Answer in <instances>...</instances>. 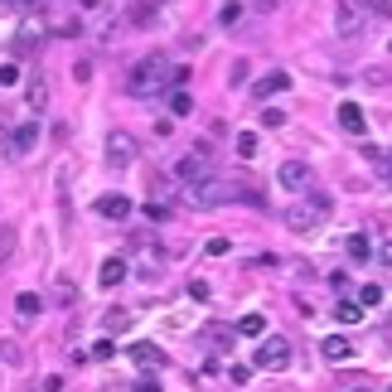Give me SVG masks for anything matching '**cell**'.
Masks as SVG:
<instances>
[{
  "label": "cell",
  "mask_w": 392,
  "mask_h": 392,
  "mask_svg": "<svg viewBox=\"0 0 392 392\" xmlns=\"http://www.w3.org/2000/svg\"><path fill=\"white\" fill-rule=\"evenodd\" d=\"M165 78H170V58H165V54H146V58L126 73V93H131V97H150V93L165 88Z\"/></svg>",
  "instance_id": "1"
},
{
  "label": "cell",
  "mask_w": 392,
  "mask_h": 392,
  "mask_svg": "<svg viewBox=\"0 0 392 392\" xmlns=\"http://www.w3.org/2000/svg\"><path fill=\"white\" fill-rule=\"evenodd\" d=\"M324 213H329V198H324V194H305L300 203H291L281 218H286V228H291V233H310V228H320V218H324Z\"/></svg>",
  "instance_id": "2"
},
{
  "label": "cell",
  "mask_w": 392,
  "mask_h": 392,
  "mask_svg": "<svg viewBox=\"0 0 392 392\" xmlns=\"http://www.w3.org/2000/svg\"><path fill=\"white\" fill-rule=\"evenodd\" d=\"M363 24H368V10H363L359 0H339V5H334V29H339V39L363 34Z\"/></svg>",
  "instance_id": "3"
},
{
  "label": "cell",
  "mask_w": 392,
  "mask_h": 392,
  "mask_svg": "<svg viewBox=\"0 0 392 392\" xmlns=\"http://www.w3.org/2000/svg\"><path fill=\"white\" fill-rule=\"evenodd\" d=\"M136 155H141V146L131 131H107V165H131Z\"/></svg>",
  "instance_id": "4"
},
{
  "label": "cell",
  "mask_w": 392,
  "mask_h": 392,
  "mask_svg": "<svg viewBox=\"0 0 392 392\" xmlns=\"http://www.w3.org/2000/svg\"><path fill=\"white\" fill-rule=\"evenodd\" d=\"M257 368H267V373H276V368H286L291 363V344L286 339H262V349H257V359H252Z\"/></svg>",
  "instance_id": "5"
},
{
  "label": "cell",
  "mask_w": 392,
  "mask_h": 392,
  "mask_svg": "<svg viewBox=\"0 0 392 392\" xmlns=\"http://www.w3.org/2000/svg\"><path fill=\"white\" fill-rule=\"evenodd\" d=\"M44 34H49V19H34V15H24V24H19V34H15V54H19V58H24V54H34Z\"/></svg>",
  "instance_id": "6"
},
{
  "label": "cell",
  "mask_w": 392,
  "mask_h": 392,
  "mask_svg": "<svg viewBox=\"0 0 392 392\" xmlns=\"http://www.w3.org/2000/svg\"><path fill=\"white\" fill-rule=\"evenodd\" d=\"M276 180H281V189H291V194H305V189L315 185V170H310L305 160H286Z\"/></svg>",
  "instance_id": "7"
},
{
  "label": "cell",
  "mask_w": 392,
  "mask_h": 392,
  "mask_svg": "<svg viewBox=\"0 0 392 392\" xmlns=\"http://www.w3.org/2000/svg\"><path fill=\"white\" fill-rule=\"evenodd\" d=\"M34 141H39V121H24V126L5 141V155H10V160H19V155H29V150H34Z\"/></svg>",
  "instance_id": "8"
},
{
  "label": "cell",
  "mask_w": 392,
  "mask_h": 392,
  "mask_svg": "<svg viewBox=\"0 0 392 392\" xmlns=\"http://www.w3.org/2000/svg\"><path fill=\"white\" fill-rule=\"evenodd\" d=\"M175 175L189 180V185H203V180H213V165H208V155L198 160V150H194V155H185V160L175 165Z\"/></svg>",
  "instance_id": "9"
},
{
  "label": "cell",
  "mask_w": 392,
  "mask_h": 392,
  "mask_svg": "<svg viewBox=\"0 0 392 392\" xmlns=\"http://www.w3.org/2000/svg\"><path fill=\"white\" fill-rule=\"evenodd\" d=\"M286 88H291V73L272 68L267 78H257V83H252V97H276V93H286Z\"/></svg>",
  "instance_id": "10"
},
{
  "label": "cell",
  "mask_w": 392,
  "mask_h": 392,
  "mask_svg": "<svg viewBox=\"0 0 392 392\" xmlns=\"http://www.w3.org/2000/svg\"><path fill=\"white\" fill-rule=\"evenodd\" d=\"M339 126H344L349 136H363V131H368V116H363V107H359V102H339Z\"/></svg>",
  "instance_id": "11"
},
{
  "label": "cell",
  "mask_w": 392,
  "mask_h": 392,
  "mask_svg": "<svg viewBox=\"0 0 392 392\" xmlns=\"http://www.w3.org/2000/svg\"><path fill=\"white\" fill-rule=\"evenodd\" d=\"M320 354H324V363H349L354 359V344L344 334H329V339H320Z\"/></svg>",
  "instance_id": "12"
},
{
  "label": "cell",
  "mask_w": 392,
  "mask_h": 392,
  "mask_svg": "<svg viewBox=\"0 0 392 392\" xmlns=\"http://www.w3.org/2000/svg\"><path fill=\"white\" fill-rule=\"evenodd\" d=\"M126 354H131V363H136V368H146V373H155V368L165 363V354H160L155 344H146V339H141V344H131Z\"/></svg>",
  "instance_id": "13"
},
{
  "label": "cell",
  "mask_w": 392,
  "mask_h": 392,
  "mask_svg": "<svg viewBox=\"0 0 392 392\" xmlns=\"http://www.w3.org/2000/svg\"><path fill=\"white\" fill-rule=\"evenodd\" d=\"M93 208H97L102 218H111V223H121V218L131 213V198H126V194H102L97 203H93Z\"/></svg>",
  "instance_id": "14"
},
{
  "label": "cell",
  "mask_w": 392,
  "mask_h": 392,
  "mask_svg": "<svg viewBox=\"0 0 392 392\" xmlns=\"http://www.w3.org/2000/svg\"><path fill=\"white\" fill-rule=\"evenodd\" d=\"M126 272H131V262H126V257H107V262H102V272H97V281L111 291V286H121V281H126Z\"/></svg>",
  "instance_id": "15"
},
{
  "label": "cell",
  "mask_w": 392,
  "mask_h": 392,
  "mask_svg": "<svg viewBox=\"0 0 392 392\" xmlns=\"http://www.w3.org/2000/svg\"><path fill=\"white\" fill-rule=\"evenodd\" d=\"M155 19H160V0H141V5L126 15V24H136V29H150Z\"/></svg>",
  "instance_id": "16"
},
{
  "label": "cell",
  "mask_w": 392,
  "mask_h": 392,
  "mask_svg": "<svg viewBox=\"0 0 392 392\" xmlns=\"http://www.w3.org/2000/svg\"><path fill=\"white\" fill-rule=\"evenodd\" d=\"M78 29H83V24H78L73 15H54V19H49V34H54V39H78Z\"/></svg>",
  "instance_id": "17"
},
{
  "label": "cell",
  "mask_w": 392,
  "mask_h": 392,
  "mask_svg": "<svg viewBox=\"0 0 392 392\" xmlns=\"http://www.w3.org/2000/svg\"><path fill=\"white\" fill-rule=\"evenodd\" d=\"M344 252H349V257H354V262H368V257H373V242H368V237H363V233H354V237H349V242H344Z\"/></svg>",
  "instance_id": "18"
},
{
  "label": "cell",
  "mask_w": 392,
  "mask_h": 392,
  "mask_svg": "<svg viewBox=\"0 0 392 392\" xmlns=\"http://www.w3.org/2000/svg\"><path fill=\"white\" fill-rule=\"evenodd\" d=\"M334 320H339V324H359V320H363V305H359V300H339V305H334Z\"/></svg>",
  "instance_id": "19"
},
{
  "label": "cell",
  "mask_w": 392,
  "mask_h": 392,
  "mask_svg": "<svg viewBox=\"0 0 392 392\" xmlns=\"http://www.w3.org/2000/svg\"><path fill=\"white\" fill-rule=\"evenodd\" d=\"M233 334H237V329H223V324H208V329H203V339H208V349H218V354H223V349L233 344Z\"/></svg>",
  "instance_id": "20"
},
{
  "label": "cell",
  "mask_w": 392,
  "mask_h": 392,
  "mask_svg": "<svg viewBox=\"0 0 392 392\" xmlns=\"http://www.w3.org/2000/svg\"><path fill=\"white\" fill-rule=\"evenodd\" d=\"M15 310H19L24 320H34V315L44 310V300H39V295H34V291H19V295H15Z\"/></svg>",
  "instance_id": "21"
},
{
  "label": "cell",
  "mask_w": 392,
  "mask_h": 392,
  "mask_svg": "<svg viewBox=\"0 0 392 392\" xmlns=\"http://www.w3.org/2000/svg\"><path fill=\"white\" fill-rule=\"evenodd\" d=\"M237 334H247V339H262V334H267V320H262V315H242V320H237Z\"/></svg>",
  "instance_id": "22"
},
{
  "label": "cell",
  "mask_w": 392,
  "mask_h": 392,
  "mask_svg": "<svg viewBox=\"0 0 392 392\" xmlns=\"http://www.w3.org/2000/svg\"><path fill=\"white\" fill-rule=\"evenodd\" d=\"M54 305H73V300H78V286H73V281H63V276H58V281H54Z\"/></svg>",
  "instance_id": "23"
},
{
  "label": "cell",
  "mask_w": 392,
  "mask_h": 392,
  "mask_svg": "<svg viewBox=\"0 0 392 392\" xmlns=\"http://www.w3.org/2000/svg\"><path fill=\"white\" fill-rule=\"evenodd\" d=\"M24 97H29V107H34V111H44V102H49V88H44V78H34Z\"/></svg>",
  "instance_id": "24"
},
{
  "label": "cell",
  "mask_w": 392,
  "mask_h": 392,
  "mask_svg": "<svg viewBox=\"0 0 392 392\" xmlns=\"http://www.w3.org/2000/svg\"><path fill=\"white\" fill-rule=\"evenodd\" d=\"M359 305H363V310H373V305H383V286H378V281H368V286L359 291Z\"/></svg>",
  "instance_id": "25"
},
{
  "label": "cell",
  "mask_w": 392,
  "mask_h": 392,
  "mask_svg": "<svg viewBox=\"0 0 392 392\" xmlns=\"http://www.w3.org/2000/svg\"><path fill=\"white\" fill-rule=\"evenodd\" d=\"M88 359H97V363H107V359H116V344H111V339H97V344L88 349Z\"/></svg>",
  "instance_id": "26"
},
{
  "label": "cell",
  "mask_w": 392,
  "mask_h": 392,
  "mask_svg": "<svg viewBox=\"0 0 392 392\" xmlns=\"http://www.w3.org/2000/svg\"><path fill=\"white\" fill-rule=\"evenodd\" d=\"M170 111H175V116H189V111H194V97H189V93H175V97H170Z\"/></svg>",
  "instance_id": "27"
},
{
  "label": "cell",
  "mask_w": 392,
  "mask_h": 392,
  "mask_svg": "<svg viewBox=\"0 0 392 392\" xmlns=\"http://www.w3.org/2000/svg\"><path fill=\"white\" fill-rule=\"evenodd\" d=\"M126 320H131L126 310H107V320H102V324H107V334H116V329H126Z\"/></svg>",
  "instance_id": "28"
},
{
  "label": "cell",
  "mask_w": 392,
  "mask_h": 392,
  "mask_svg": "<svg viewBox=\"0 0 392 392\" xmlns=\"http://www.w3.org/2000/svg\"><path fill=\"white\" fill-rule=\"evenodd\" d=\"M373 19H392V0H363Z\"/></svg>",
  "instance_id": "29"
},
{
  "label": "cell",
  "mask_w": 392,
  "mask_h": 392,
  "mask_svg": "<svg viewBox=\"0 0 392 392\" xmlns=\"http://www.w3.org/2000/svg\"><path fill=\"white\" fill-rule=\"evenodd\" d=\"M262 126H272V131H281V126H286V111H276V107H267V111H262Z\"/></svg>",
  "instance_id": "30"
},
{
  "label": "cell",
  "mask_w": 392,
  "mask_h": 392,
  "mask_svg": "<svg viewBox=\"0 0 392 392\" xmlns=\"http://www.w3.org/2000/svg\"><path fill=\"white\" fill-rule=\"evenodd\" d=\"M237 155H257V131H242L237 136Z\"/></svg>",
  "instance_id": "31"
},
{
  "label": "cell",
  "mask_w": 392,
  "mask_h": 392,
  "mask_svg": "<svg viewBox=\"0 0 392 392\" xmlns=\"http://www.w3.org/2000/svg\"><path fill=\"white\" fill-rule=\"evenodd\" d=\"M0 359H5V363H19L24 354H19V344H15V339H5V344H0Z\"/></svg>",
  "instance_id": "32"
},
{
  "label": "cell",
  "mask_w": 392,
  "mask_h": 392,
  "mask_svg": "<svg viewBox=\"0 0 392 392\" xmlns=\"http://www.w3.org/2000/svg\"><path fill=\"white\" fill-rule=\"evenodd\" d=\"M131 392H160V378L146 373V378H136V388H131Z\"/></svg>",
  "instance_id": "33"
},
{
  "label": "cell",
  "mask_w": 392,
  "mask_h": 392,
  "mask_svg": "<svg viewBox=\"0 0 392 392\" xmlns=\"http://www.w3.org/2000/svg\"><path fill=\"white\" fill-rule=\"evenodd\" d=\"M10 83H19V68H15V63L0 68V88H10Z\"/></svg>",
  "instance_id": "34"
},
{
  "label": "cell",
  "mask_w": 392,
  "mask_h": 392,
  "mask_svg": "<svg viewBox=\"0 0 392 392\" xmlns=\"http://www.w3.org/2000/svg\"><path fill=\"white\" fill-rule=\"evenodd\" d=\"M237 15H242V10H237V0H233V5H223V15H218V19H223V24H237Z\"/></svg>",
  "instance_id": "35"
},
{
  "label": "cell",
  "mask_w": 392,
  "mask_h": 392,
  "mask_svg": "<svg viewBox=\"0 0 392 392\" xmlns=\"http://www.w3.org/2000/svg\"><path fill=\"white\" fill-rule=\"evenodd\" d=\"M228 378H233V383H237V388H242V383H247V378H252V368H247V363H237V368H233V373H228Z\"/></svg>",
  "instance_id": "36"
},
{
  "label": "cell",
  "mask_w": 392,
  "mask_h": 392,
  "mask_svg": "<svg viewBox=\"0 0 392 392\" xmlns=\"http://www.w3.org/2000/svg\"><path fill=\"white\" fill-rule=\"evenodd\" d=\"M10 252H15V233H0V262H5Z\"/></svg>",
  "instance_id": "37"
},
{
  "label": "cell",
  "mask_w": 392,
  "mask_h": 392,
  "mask_svg": "<svg viewBox=\"0 0 392 392\" xmlns=\"http://www.w3.org/2000/svg\"><path fill=\"white\" fill-rule=\"evenodd\" d=\"M34 5H39V0H10V10H15V15H34Z\"/></svg>",
  "instance_id": "38"
},
{
  "label": "cell",
  "mask_w": 392,
  "mask_h": 392,
  "mask_svg": "<svg viewBox=\"0 0 392 392\" xmlns=\"http://www.w3.org/2000/svg\"><path fill=\"white\" fill-rule=\"evenodd\" d=\"M189 295H194V300H208V281H189Z\"/></svg>",
  "instance_id": "39"
},
{
  "label": "cell",
  "mask_w": 392,
  "mask_h": 392,
  "mask_svg": "<svg viewBox=\"0 0 392 392\" xmlns=\"http://www.w3.org/2000/svg\"><path fill=\"white\" fill-rule=\"evenodd\" d=\"M378 262H383V267H392V242H383V247H378Z\"/></svg>",
  "instance_id": "40"
},
{
  "label": "cell",
  "mask_w": 392,
  "mask_h": 392,
  "mask_svg": "<svg viewBox=\"0 0 392 392\" xmlns=\"http://www.w3.org/2000/svg\"><path fill=\"white\" fill-rule=\"evenodd\" d=\"M257 10H276V5H286V0H252Z\"/></svg>",
  "instance_id": "41"
},
{
  "label": "cell",
  "mask_w": 392,
  "mask_h": 392,
  "mask_svg": "<svg viewBox=\"0 0 392 392\" xmlns=\"http://www.w3.org/2000/svg\"><path fill=\"white\" fill-rule=\"evenodd\" d=\"M78 5H83V10H97V5H102V0H78Z\"/></svg>",
  "instance_id": "42"
},
{
  "label": "cell",
  "mask_w": 392,
  "mask_h": 392,
  "mask_svg": "<svg viewBox=\"0 0 392 392\" xmlns=\"http://www.w3.org/2000/svg\"><path fill=\"white\" fill-rule=\"evenodd\" d=\"M383 339H388V344H392V320H388V329H383Z\"/></svg>",
  "instance_id": "43"
},
{
  "label": "cell",
  "mask_w": 392,
  "mask_h": 392,
  "mask_svg": "<svg viewBox=\"0 0 392 392\" xmlns=\"http://www.w3.org/2000/svg\"><path fill=\"white\" fill-rule=\"evenodd\" d=\"M0 10H10V0H0Z\"/></svg>",
  "instance_id": "44"
},
{
  "label": "cell",
  "mask_w": 392,
  "mask_h": 392,
  "mask_svg": "<svg viewBox=\"0 0 392 392\" xmlns=\"http://www.w3.org/2000/svg\"><path fill=\"white\" fill-rule=\"evenodd\" d=\"M388 392H392V388H388Z\"/></svg>",
  "instance_id": "45"
}]
</instances>
